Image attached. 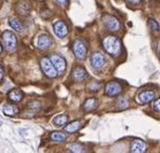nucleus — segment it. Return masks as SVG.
<instances>
[{
	"mask_svg": "<svg viewBox=\"0 0 160 153\" xmlns=\"http://www.w3.org/2000/svg\"><path fill=\"white\" fill-rule=\"evenodd\" d=\"M27 107L32 110H38V109H40V107H41V103L39 102H30L27 105Z\"/></svg>",
	"mask_w": 160,
	"mask_h": 153,
	"instance_id": "26",
	"label": "nucleus"
},
{
	"mask_svg": "<svg viewBox=\"0 0 160 153\" xmlns=\"http://www.w3.org/2000/svg\"><path fill=\"white\" fill-rule=\"evenodd\" d=\"M68 121V117L66 114H61V115H58L53 119V124L55 126H58V127H62L64 126L65 124L67 123Z\"/></svg>",
	"mask_w": 160,
	"mask_h": 153,
	"instance_id": "19",
	"label": "nucleus"
},
{
	"mask_svg": "<svg viewBox=\"0 0 160 153\" xmlns=\"http://www.w3.org/2000/svg\"><path fill=\"white\" fill-rule=\"evenodd\" d=\"M129 106V100L127 99L126 97H121L118 99V102H117V107L119 108V109H123V108H127Z\"/></svg>",
	"mask_w": 160,
	"mask_h": 153,
	"instance_id": "24",
	"label": "nucleus"
},
{
	"mask_svg": "<svg viewBox=\"0 0 160 153\" xmlns=\"http://www.w3.org/2000/svg\"><path fill=\"white\" fill-rule=\"evenodd\" d=\"M56 2H58V6L65 7V6H66V4L68 3V0H56Z\"/></svg>",
	"mask_w": 160,
	"mask_h": 153,
	"instance_id": "28",
	"label": "nucleus"
},
{
	"mask_svg": "<svg viewBox=\"0 0 160 153\" xmlns=\"http://www.w3.org/2000/svg\"><path fill=\"white\" fill-rule=\"evenodd\" d=\"M40 66H41V69H42V71H43V74L48 78L58 77V70L54 67L53 63L51 62V60L49 57L42 58V60H40Z\"/></svg>",
	"mask_w": 160,
	"mask_h": 153,
	"instance_id": "4",
	"label": "nucleus"
},
{
	"mask_svg": "<svg viewBox=\"0 0 160 153\" xmlns=\"http://www.w3.org/2000/svg\"><path fill=\"white\" fill-rule=\"evenodd\" d=\"M80 126H81V122L74 121L65 126V131H66V133H69V134L76 133V131L80 128Z\"/></svg>",
	"mask_w": 160,
	"mask_h": 153,
	"instance_id": "17",
	"label": "nucleus"
},
{
	"mask_svg": "<svg viewBox=\"0 0 160 153\" xmlns=\"http://www.w3.org/2000/svg\"><path fill=\"white\" fill-rule=\"evenodd\" d=\"M90 63L91 66L94 68L95 70H101L104 68L105 66V57L101 52H94V53L91 55L90 58Z\"/></svg>",
	"mask_w": 160,
	"mask_h": 153,
	"instance_id": "5",
	"label": "nucleus"
},
{
	"mask_svg": "<svg viewBox=\"0 0 160 153\" xmlns=\"http://www.w3.org/2000/svg\"><path fill=\"white\" fill-rule=\"evenodd\" d=\"M146 151V143L141 139H134L131 143L130 152L132 153H143Z\"/></svg>",
	"mask_w": 160,
	"mask_h": 153,
	"instance_id": "13",
	"label": "nucleus"
},
{
	"mask_svg": "<svg viewBox=\"0 0 160 153\" xmlns=\"http://www.w3.org/2000/svg\"><path fill=\"white\" fill-rule=\"evenodd\" d=\"M130 2H132V3H140L141 0H129Z\"/></svg>",
	"mask_w": 160,
	"mask_h": 153,
	"instance_id": "30",
	"label": "nucleus"
},
{
	"mask_svg": "<svg viewBox=\"0 0 160 153\" xmlns=\"http://www.w3.org/2000/svg\"><path fill=\"white\" fill-rule=\"evenodd\" d=\"M49 58L53 63L54 67L56 68L58 74H62L65 71V69H66V60H64V57L58 55V54H52Z\"/></svg>",
	"mask_w": 160,
	"mask_h": 153,
	"instance_id": "7",
	"label": "nucleus"
},
{
	"mask_svg": "<svg viewBox=\"0 0 160 153\" xmlns=\"http://www.w3.org/2000/svg\"><path fill=\"white\" fill-rule=\"evenodd\" d=\"M72 52H74L77 60H84L87 57V53H88V48H87L86 42L81 39H76L72 43Z\"/></svg>",
	"mask_w": 160,
	"mask_h": 153,
	"instance_id": "3",
	"label": "nucleus"
},
{
	"mask_svg": "<svg viewBox=\"0 0 160 153\" xmlns=\"http://www.w3.org/2000/svg\"><path fill=\"white\" fill-rule=\"evenodd\" d=\"M158 54H159V56H160V41L158 42Z\"/></svg>",
	"mask_w": 160,
	"mask_h": 153,
	"instance_id": "31",
	"label": "nucleus"
},
{
	"mask_svg": "<svg viewBox=\"0 0 160 153\" xmlns=\"http://www.w3.org/2000/svg\"><path fill=\"white\" fill-rule=\"evenodd\" d=\"M2 78H3V69H2V67L0 66V82H1Z\"/></svg>",
	"mask_w": 160,
	"mask_h": 153,
	"instance_id": "29",
	"label": "nucleus"
},
{
	"mask_svg": "<svg viewBox=\"0 0 160 153\" xmlns=\"http://www.w3.org/2000/svg\"><path fill=\"white\" fill-rule=\"evenodd\" d=\"M96 107H98V100L95 98H88L83 103V109L86 111H92Z\"/></svg>",
	"mask_w": 160,
	"mask_h": 153,
	"instance_id": "18",
	"label": "nucleus"
},
{
	"mask_svg": "<svg viewBox=\"0 0 160 153\" xmlns=\"http://www.w3.org/2000/svg\"><path fill=\"white\" fill-rule=\"evenodd\" d=\"M53 30L54 34L58 38H64L68 35V27L63 21H58L53 24Z\"/></svg>",
	"mask_w": 160,
	"mask_h": 153,
	"instance_id": "9",
	"label": "nucleus"
},
{
	"mask_svg": "<svg viewBox=\"0 0 160 153\" xmlns=\"http://www.w3.org/2000/svg\"><path fill=\"white\" fill-rule=\"evenodd\" d=\"M53 41L52 39H51L50 36H48V35H41V36L38 38V42H37V45H38V48L40 50H48V49L51 48V45H52Z\"/></svg>",
	"mask_w": 160,
	"mask_h": 153,
	"instance_id": "12",
	"label": "nucleus"
},
{
	"mask_svg": "<svg viewBox=\"0 0 160 153\" xmlns=\"http://www.w3.org/2000/svg\"><path fill=\"white\" fill-rule=\"evenodd\" d=\"M103 48L112 56H118L121 52V43L115 36H107L103 40Z\"/></svg>",
	"mask_w": 160,
	"mask_h": 153,
	"instance_id": "1",
	"label": "nucleus"
},
{
	"mask_svg": "<svg viewBox=\"0 0 160 153\" xmlns=\"http://www.w3.org/2000/svg\"><path fill=\"white\" fill-rule=\"evenodd\" d=\"M102 20H103L104 25L106 26V28L112 30V31H117V30H119L120 27H121L120 22L117 20V17H115V16H112V15H109V14H105Z\"/></svg>",
	"mask_w": 160,
	"mask_h": 153,
	"instance_id": "6",
	"label": "nucleus"
},
{
	"mask_svg": "<svg viewBox=\"0 0 160 153\" xmlns=\"http://www.w3.org/2000/svg\"><path fill=\"white\" fill-rule=\"evenodd\" d=\"M68 150L70 152H74V153H81L84 152V148L82 147L81 145L79 143H72V145L68 146Z\"/></svg>",
	"mask_w": 160,
	"mask_h": 153,
	"instance_id": "22",
	"label": "nucleus"
},
{
	"mask_svg": "<svg viewBox=\"0 0 160 153\" xmlns=\"http://www.w3.org/2000/svg\"><path fill=\"white\" fill-rule=\"evenodd\" d=\"M10 25L13 29L16 30V31H22L23 30V25L18 18H12V20L10 21Z\"/></svg>",
	"mask_w": 160,
	"mask_h": 153,
	"instance_id": "21",
	"label": "nucleus"
},
{
	"mask_svg": "<svg viewBox=\"0 0 160 153\" xmlns=\"http://www.w3.org/2000/svg\"><path fill=\"white\" fill-rule=\"evenodd\" d=\"M1 52H2V45L0 44V54H1Z\"/></svg>",
	"mask_w": 160,
	"mask_h": 153,
	"instance_id": "32",
	"label": "nucleus"
},
{
	"mask_svg": "<svg viewBox=\"0 0 160 153\" xmlns=\"http://www.w3.org/2000/svg\"><path fill=\"white\" fill-rule=\"evenodd\" d=\"M2 41H3V45L6 50L8 52H14L18 46V39L16 36L10 30H6L2 34Z\"/></svg>",
	"mask_w": 160,
	"mask_h": 153,
	"instance_id": "2",
	"label": "nucleus"
},
{
	"mask_svg": "<svg viewBox=\"0 0 160 153\" xmlns=\"http://www.w3.org/2000/svg\"><path fill=\"white\" fill-rule=\"evenodd\" d=\"M154 110L156 112H159V113H160V98H159V99H157L156 102L154 103Z\"/></svg>",
	"mask_w": 160,
	"mask_h": 153,
	"instance_id": "27",
	"label": "nucleus"
},
{
	"mask_svg": "<svg viewBox=\"0 0 160 153\" xmlns=\"http://www.w3.org/2000/svg\"><path fill=\"white\" fill-rule=\"evenodd\" d=\"M16 10L21 15H27L30 12V4L28 2H20L16 7Z\"/></svg>",
	"mask_w": 160,
	"mask_h": 153,
	"instance_id": "16",
	"label": "nucleus"
},
{
	"mask_svg": "<svg viewBox=\"0 0 160 153\" xmlns=\"http://www.w3.org/2000/svg\"><path fill=\"white\" fill-rule=\"evenodd\" d=\"M100 88H101V83H98V81H92L88 85V89L91 92H98Z\"/></svg>",
	"mask_w": 160,
	"mask_h": 153,
	"instance_id": "25",
	"label": "nucleus"
},
{
	"mask_svg": "<svg viewBox=\"0 0 160 153\" xmlns=\"http://www.w3.org/2000/svg\"><path fill=\"white\" fill-rule=\"evenodd\" d=\"M8 98L11 100V102L16 103L22 102V99H23L22 91H21V89H18V88L11 89V91L9 92V94H8Z\"/></svg>",
	"mask_w": 160,
	"mask_h": 153,
	"instance_id": "14",
	"label": "nucleus"
},
{
	"mask_svg": "<svg viewBox=\"0 0 160 153\" xmlns=\"http://www.w3.org/2000/svg\"><path fill=\"white\" fill-rule=\"evenodd\" d=\"M122 92V86L120 85L118 82L112 81L109 83L106 84L105 86V94L107 96H110V97H115V96L119 95Z\"/></svg>",
	"mask_w": 160,
	"mask_h": 153,
	"instance_id": "8",
	"label": "nucleus"
},
{
	"mask_svg": "<svg viewBox=\"0 0 160 153\" xmlns=\"http://www.w3.org/2000/svg\"><path fill=\"white\" fill-rule=\"evenodd\" d=\"M155 98V93L152 91H143L136 97V102L141 105H145V103H150L152 100H154Z\"/></svg>",
	"mask_w": 160,
	"mask_h": 153,
	"instance_id": "10",
	"label": "nucleus"
},
{
	"mask_svg": "<svg viewBox=\"0 0 160 153\" xmlns=\"http://www.w3.org/2000/svg\"><path fill=\"white\" fill-rule=\"evenodd\" d=\"M72 79H74V81L82 82L88 78V72L86 71V69H84L83 67L77 66V67L74 68V70H72Z\"/></svg>",
	"mask_w": 160,
	"mask_h": 153,
	"instance_id": "11",
	"label": "nucleus"
},
{
	"mask_svg": "<svg viewBox=\"0 0 160 153\" xmlns=\"http://www.w3.org/2000/svg\"><path fill=\"white\" fill-rule=\"evenodd\" d=\"M50 138H51V140L55 141V142H63V141L66 140L67 136L65 135L64 133H62V131H53V133L51 134Z\"/></svg>",
	"mask_w": 160,
	"mask_h": 153,
	"instance_id": "20",
	"label": "nucleus"
},
{
	"mask_svg": "<svg viewBox=\"0 0 160 153\" xmlns=\"http://www.w3.org/2000/svg\"><path fill=\"white\" fill-rule=\"evenodd\" d=\"M148 26L150 27L152 31H154V32H159L160 31L159 24L154 20V18H149V20H148Z\"/></svg>",
	"mask_w": 160,
	"mask_h": 153,
	"instance_id": "23",
	"label": "nucleus"
},
{
	"mask_svg": "<svg viewBox=\"0 0 160 153\" xmlns=\"http://www.w3.org/2000/svg\"><path fill=\"white\" fill-rule=\"evenodd\" d=\"M3 113L6 115H9V117H13V115L18 114L20 112V109H18L16 106L11 105V103H6L3 106V109H2Z\"/></svg>",
	"mask_w": 160,
	"mask_h": 153,
	"instance_id": "15",
	"label": "nucleus"
}]
</instances>
